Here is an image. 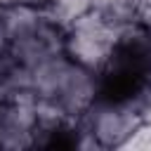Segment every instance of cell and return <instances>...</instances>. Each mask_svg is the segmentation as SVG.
I'll use <instances>...</instances> for the list:
<instances>
[{
  "label": "cell",
  "mask_w": 151,
  "mask_h": 151,
  "mask_svg": "<svg viewBox=\"0 0 151 151\" xmlns=\"http://www.w3.org/2000/svg\"><path fill=\"white\" fill-rule=\"evenodd\" d=\"M7 64H9V57H7L5 52H0V76L5 73V68H7Z\"/></svg>",
  "instance_id": "9"
},
{
  "label": "cell",
  "mask_w": 151,
  "mask_h": 151,
  "mask_svg": "<svg viewBox=\"0 0 151 151\" xmlns=\"http://www.w3.org/2000/svg\"><path fill=\"white\" fill-rule=\"evenodd\" d=\"M76 123L90 132L101 149H120L130 132L142 123L137 111V94L132 99H113L99 94Z\"/></svg>",
  "instance_id": "2"
},
{
  "label": "cell",
  "mask_w": 151,
  "mask_h": 151,
  "mask_svg": "<svg viewBox=\"0 0 151 151\" xmlns=\"http://www.w3.org/2000/svg\"><path fill=\"white\" fill-rule=\"evenodd\" d=\"M118 31H120L118 26L109 24L106 19H101L97 12L90 9L66 26L64 54L71 61H76L94 73H101V68L109 64V59L116 50Z\"/></svg>",
  "instance_id": "1"
},
{
  "label": "cell",
  "mask_w": 151,
  "mask_h": 151,
  "mask_svg": "<svg viewBox=\"0 0 151 151\" xmlns=\"http://www.w3.org/2000/svg\"><path fill=\"white\" fill-rule=\"evenodd\" d=\"M9 47V31H7V17H5V7H0V52L7 54Z\"/></svg>",
  "instance_id": "7"
},
{
  "label": "cell",
  "mask_w": 151,
  "mask_h": 151,
  "mask_svg": "<svg viewBox=\"0 0 151 151\" xmlns=\"http://www.w3.org/2000/svg\"><path fill=\"white\" fill-rule=\"evenodd\" d=\"M90 7H92V0H42V9L61 28H66L80 14L90 12Z\"/></svg>",
  "instance_id": "4"
},
{
  "label": "cell",
  "mask_w": 151,
  "mask_h": 151,
  "mask_svg": "<svg viewBox=\"0 0 151 151\" xmlns=\"http://www.w3.org/2000/svg\"><path fill=\"white\" fill-rule=\"evenodd\" d=\"M139 21H144L146 26H151V0H139Z\"/></svg>",
  "instance_id": "8"
},
{
  "label": "cell",
  "mask_w": 151,
  "mask_h": 151,
  "mask_svg": "<svg viewBox=\"0 0 151 151\" xmlns=\"http://www.w3.org/2000/svg\"><path fill=\"white\" fill-rule=\"evenodd\" d=\"M137 111H139V120L151 125V87L144 85L137 92Z\"/></svg>",
  "instance_id": "6"
},
{
  "label": "cell",
  "mask_w": 151,
  "mask_h": 151,
  "mask_svg": "<svg viewBox=\"0 0 151 151\" xmlns=\"http://www.w3.org/2000/svg\"><path fill=\"white\" fill-rule=\"evenodd\" d=\"M146 85L151 87V66H149V71H146Z\"/></svg>",
  "instance_id": "10"
},
{
  "label": "cell",
  "mask_w": 151,
  "mask_h": 151,
  "mask_svg": "<svg viewBox=\"0 0 151 151\" xmlns=\"http://www.w3.org/2000/svg\"><path fill=\"white\" fill-rule=\"evenodd\" d=\"M120 149H151V125L139 123L130 132V137L120 144Z\"/></svg>",
  "instance_id": "5"
},
{
  "label": "cell",
  "mask_w": 151,
  "mask_h": 151,
  "mask_svg": "<svg viewBox=\"0 0 151 151\" xmlns=\"http://www.w3.org/2000/svg\"><path fill=\"white\" fill-rule=\"evenodd\" d=\"M90 9L118 28L139 21V12H142L139 0H92Z\"/></svg>",
  "instance_id": "3"
}]
</instances>
